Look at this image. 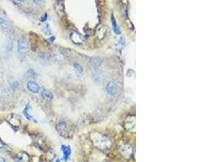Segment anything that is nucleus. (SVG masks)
<instances>
[{
    "instance_id": "obj_22",
    "label": "nucleus",
    "mask_w": 217,
    "mask_h": 162,
    "mask_svg": "<svg viewBox=\"0 0 217 162\" xmlns=\"http://www.w3.org/2000/svg\"><path fill=\"white\" fill-rule=\"evenodd\" d=\"M56 162H60V161H59V160H57Z\"/></svg>"
},
{
    "instance_id": "obj_6",
    "label": "nucleus",
    "mask_w": 217,
    "mask_h": 162,
    "mask_svg": "<svg viewBox=\"0 0 217 162\" xmlns=\"http://www.w3.org/2000/svg\"><path fill=\"white\" fill-rule=\"evenodd\" d=\"M7 121L12 126H19L21 124V119L16 114H11L7 118Z\"/></svg>"
},
{
    "instance_id": "obj_4",
    "label": "nucleus",
    "mask_w": 217,
    "mask_h": 162,
    "mask_svg": "<svg viewBox=\"0 0 217 162\" xmlns=\"http://www.w3.org/2000/svg\"><path fill=\"white\" fill-rule=\"evenodd\" d=\"M17 49L20 54H25L29 50V42L25 37H22L19 38L17 42Z\"/></svg>"
},
{
    "instance_id": "obj_21",
    "label": "nucleus",
    "mask_w": 217,
    "mask_h": 162,
    "mask_svg": "<svg viewBox=\"0 0 217 162\" xmlns=\"http://www.w3.org/2000/svg\"><path fill=\"white\" fill-rule=\"evenodd\" d=\"M17 1H19V2H21V3H22V2H25V0H17Z\"/></svg>"
},
{
    "instance_id": "obj_2",
    "label": "nucleus",
    "mask_w": 217,
    "mask_h": 162,
    "mask_svg": "<svg viewBox=\"0 0 217 162\" xmlns=\"http://www.w3.org/2000/svg\"><path fill=\"white\" fill-rule=\"evenodd\" d=\"M106 92L111 97H116L118 94L120 90L119 84H117L115 80H111L106 85Z\"/></svg>"
},
{
    "instance_id": "obj_3",
    "label": "nucleus",
    "mask_w": 217,
    "mask_h": 162,
    "mask_svg": "<svg viewBox=\"0 0 217 162\" xmlns=\"http://www.w3.org/2000/svg\"><path fill=\"white\" fill-rule=\"evenodd\" d=\"M0 28L6 34H9L11 32V26L8 19L4 16H0Z\"/></svg>"
},
{
    "instance_id": "obj_16",
    "label": "nucleus",
    "mask_w": 217,
    "mask_h": 162,
    "mask_svg": "<svg viewBox=\"0 0 217 162\" xmlns=\"http://www.w3.org/2000/svg\"><path fill=\"white\" fill-rule=\"evenodd\" d=\"M41 32H42L45 35H47V36L51 35V29L50 25H49V24H46L45 26L41 28Z\"/></svg>"
},
{
    "instance_id": "obj_20",
    "label": "nucleus",
    "mask_w": 217,
    "mask_h": 162,
    "mask_svg": "<svg viewBox=\"0 0 217 162\" xmlns=\"http://www.w3.org/2000/svg\"><path fill=\"white\" fill-rule=\"evenodd\" d=\"M33 1V3H34V4H36V5H39V4H41V3H42V1L43 0H32Z\"/></svg>"
},
{
    "instance_id": "obj_7",
    "label": "nucleus",
    "mask_w": 217,
    "mask_h": 162,
    "mask_svg": "<svg viewBox=\"0 0 217 162\" xmlns=\"http://www.w3.org/2000/svg\"><path fill=\"white\" fill-rule=\"evenodd\" d=\"M120 152L125 158H130L133 156V149L129 145H124L121 147Z\"/></svg>"
},
{
    "instance_id": "obj_19",
    "label": "nucleus",
    "mask_w": 217,
    "mask_h": 162,
    "mask_svg": "<svg viewBox=\"0 0 217 162\" xmlns=\"http://www.w3.org/2000/svg\"><path fill=\"white\" fill-rule=\"evenodd\" d=\"M119 46H120V49L119 50H122L123 49V47H124V38L123 37H121L120 38V40L119 41Z\"/></svg>"
},
{
    "instance_id": "obj_11",
    "label": "nucleus",
    "mask_w": 217,
    "mask_h": 162,
    "mask_svg": "<svg viewBox=\"0 0 217 162\" xmlns=\"http://www.w3.org/2000/svg\"><path fill=\"white\" fill-rule=\"evenodd\" d=\"M61 150L63 152V159L64 161H67L69 158V156L71 154V148L69 146H66V145H62L61 146Z\"/></svg>"
},
{
    "instance_id": "obj_17",
    "label": "nucleus",
    "mask_w": 217,
    "mask_h": 162,
    "mask_svg": "<svg viewBox=\"0 0 217 162\" xmlns=\"http://www.w3.org/2000/svg\"><path fill=\"white\" fill-rule=\"evenodd\" d=\"M0 149L4 150L6 152H11V148L8 145H7L6 143H4L3 141L0 140Z\"/></svg>"
},
{
    "instance_id": "obj_13",
    "label": "nucleus",
    "mask_w": 217,
    "mask_h": 162,
    "mask_svg": "<svg viewBox=\"0 0 217 162\" xmlns=\"http://www.w3.org/2000/svg\"><path fill=\"white\" fill-rule=\"evenodd\" d=\"M111 20H112V28H113V31L115 32L116 34L120 35V27L118 26V24H117V23H116V19H115L113 15L111 17Z\"/></svg>"
},
{
    "instance_id": "obj_8",
    "label": "nucleus",
    "mask_w": 217,
    "mask_h": 162,
    "mask_svg": "<svg viewBox=\"0 0 217 162\" xmlns=\"http://www.w3.org/2000/svg\"><path fill=\"white\" fill-rule=\"evenodd\" d=\"M57 130L59 131L60 135L66 136H65V134H67L66 133L67 132V124H66V122H63V121H60L57 125Z\"/></svg>"
},
{
    "instance_id": "obj_10",
    "label": "nucleus",
    "mask_w": 217,
    "mask_h": 162,
    "mask_svg": "<svg viewBox=\"0 0 217 162\" xmlns=\"http://www.w3.org/2000/svg\"><path fill=\"white\" fill-rule=\"evenodd\" d=\"M90 63L92 65V67L95 69H98L101 64H102V58L100 57H93L90 60Z\"/></svg>"
},
{
    "instance_id": "obj_15",
    "label": "nucleus",
    "mask_w": 217,
    "mask_h": 162,
    "mask_svg": "<svg viewBox=\"0 0 217 162\" xmlns=\"http://www.w3.org/2000/svg\"><path fill=\"white\" fill-rule=\"evenodd\" d=\"M104 78V76H103V73L101 72V71H98L97 72H95L94 73V75H93V79L96 80V81H102L103 79Z\"/></svg>"
},
{
    "instance_id": "obj_18",
    "label": "nucleus",
    "mask_w": 217,
    "mask_h": 162,
    "mask_svg": "<svg viewBox=\"0 0 217 162\" xmlns=\"http://www.w3.org/2000/svg\"><path fill=\"white\" fill-rule=\"evenodd\" d=\"M42 96H43V97H44L45 99H47V100L52 99V94L50 93V92L47 91V90H44V91H43V93H42Z\"/></svg>"
},
{
    "instance_id": "obj_1",
    "label": "nucleus",
    "mask_w": 217,
    "mask_h": 162,
    "mask_svg": "<svg viewBox=\"0 0 217 162\" xmlns=\"http://www.w3.org/2000/svg\"><path fill=\"white\" fill-rule=\"evenodd\" d=\"M93 143L96 145L101 150H106L108 149L111 147V142L107 138L102 135H98V137H93Z\"/></svg>"
},
{
    "instance_id": "obj_12",
    "label": "nucleus",
    "mask_w": 217,
    "mask_h": 162,
    "mask_svg": "<svg viewBox=\"0 0 217 162\" xmlns=\"http://www.w3.org/2000/svg\"><path fill=\"white\" fill-rule=\"evenodd\" d=\"M29 156L25 152H21L16 157V161L17 162H28L29 161Z\"/></svg>"
},
{
    "instance_id": "obj_9",
    "label": "nucleus",
    "mask_w": 217,
    "mask_h": 162,
    "mask_svg": "<svg viewBox=\"0 0 217 162\" xmlns=\"http://www.w3.org/2000/svg\"><path fill=\"white\" fill-rule=\"evenodd\" d=\"M73 67H74V71L77 76L81 77L84 75V68L81 64H79L78 63H75L73 65Z\"/></svg>"
},
{
    "instance_id": "obj_5",
    "label": "nucleus",
    "mask_w": 217,
    "mask_h": 162,
    "mask_svg": "<svg viewBox=\"0 0 217 162\" xmlns=\"http://www.w3.org/2000/svg\"><path fill=\"white\" fill-rule=\"evenodd\" d=\"M27 88L32 93H34V94H37L40 92L41 90V88L38 84H37L35 81H29L28 84H27Z\"/></svg>"
},
{
    "instance_id": "obj_14",
    "label": "nucleus",
    "mask_w": 217,
    "mask_h": 162,
    "mask_svg": "<svg viewBox=\"0 0 217 162\" xmlns=\"http://www.w3.org/2000/svg\"><path fill=\"white\" fill-rule=\"evenodd\" d=\"M30 108H29V105H28L27 106L25 107V109L24 110V111H23V114H24V115H25V117L26 118L28 119V120H29V121H33V117H32L31 115H30V114L29 113V110Z\"/></svg>"
}]
</instances>
